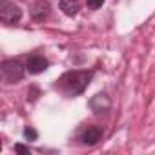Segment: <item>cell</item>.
I'll list each match as a JSON object with an SVG mask.
<instances>
[{
	"mask_svg": "<svg viewBox=\"0 0 155 155\" xmlns=\"http://www.w3.org/2000/svg\"><path fill=\"white\" fill-rule=\"evenodd\" d=\"M95 75V69H71V71H66L62 77H58L57 82H55V88L64 93L66 97H77L86 91V88L90 86L91 79Z\"/></svg>",
	"mask_w": 155,
	"mask_h": 155,
	"instance_id": "1",
	"label": "cell"
},
{
	"mask_svg": "<svg viewBox=\"0 0 155 155\" xmlns=\"http://www.w3.org/2000/svg\"><path fill=\"white\" fill-rule=\"evenodd\" d=\"M0 71H2L4 84H17V82H20L24 79L28 68L18 58H6V60H2V64H0Z\"/></svg>",
	"mask_w": 155,
	"mask_h": 155,
	"instance_id": "2",
	"label": "cell"
},
{
	"mask_svg": "<svg viewBox=\"0 0 155 155\" xmlns=\"http://www.w3.org/2000/svg\"><path fill=\"white\" fill-rule=\"evenodd\" d=\"M0 20L4 26H17L22 20V9L11 0H0Z\"/></svg>",
	"mask_w": 155,
	"mask_h": 155,
	"instance_id": "3",
	"label": "cell"
},
{
	"mask_svg": "<svg viewBox=\"0 0 155 155\" xmlns=\"http://www.w3.org/2000/svg\"><path fill=\"white\" fill-rule=\"evenodd\" d=\"M26 68H28L29 75H40L49 68V60L42 55H31L26 60Z\"/></svg>",
	"mask_w": 155,
	"mask_h": 155,
	"instance_id": "4",
	"label": "cell"
},
{
	"mask_svg": "<svg viewBox=\"0 0 155 155\" xmlns=\"http://www.w3.org/2000/svg\"><path fill=\"white\" fill-rule=\"evenodd\" d=\"M49 13H51V4L48 0H35L31 4V8H29V15L37 22H42L44 18H48Z\"/></svg>",
	"mask_w": 155,
	"mask_h": 155,
	"instance_id": "5",
	"label": "cell"
},
{
	"mask_svg": "<svg viewBox=\"0 0 155 155\" xmlns=\"http://www.w3.org/2000/svg\"><path fill=\"white\" fill-rule=\"evenodd\" d=\"M102 135H104V128H101V126H88L79 135V140H82L86 146H95L102 139Z\"/></svg>",
	"mask_w": 155,
	"mask_h": 155,
	"instance_id": "6",
	"label": "cell"
},
{
	"mask_svg": "<svg viewBox=\"0 0 155 155\" xmlns=\"http://www.w3.org/2000/svg\"><path fill=\"white\" fill-rule=\"evenodd\" d=\"M90 108H91L93 113H97V115L108 113L110 108H111V101H110L108 93H97L95 97H91V101H90Z\"/></svg>",
	"mask_w": 155,
	"mask_h": 155,
	"instance_id": "7",
	"label": "cell"
},
{
	"mask_svg": "<svg viewBox=\"0 0 155 155\" xmlns=\"http://www.w3.org/2000/svg\"><path fill=\"white\" fill-rule=\"evenodd\" d=\"M58 8L66 17H75L81 11V0H60Z\"/></svg>",
	"mask_w": 155,
	"mask_h": 155,
	"instance_id": "8",
	"label": "cell"
},
{
	"mask_svg": "<svg viewBox=\"0 0 155 155\" xmlns=\"http://www.w3.org/2000/svg\"><path fill=\"white\" fill-rule=\"evenodd\" d=\"M22 135H24L26 140H37V139H38V131H37L33 126H26V128L22 130Z\"/></svg>",
	"mask_w": 155,
	"mask_h": 155,
	"instance_id": "9",
	"label": "cell"
},
{
	"mask_svg": "<svg viewBox=\"0 0 155 155\" xmlns=\"http://www.w3.org/2000/svg\"><path fill=\"white\" fill-rule=\"evenodd\" d=\"M106 2V0H86V6L91 9V11H97L102 8V4Z\"/></svg>",
	"mask_w": 155,
	"mask_h": 155,
	"instance_id": "10",
	"label": "cell"
},
{
	"mask_svg": "<svg viewBox=\"0 0 155 155\" xmlns=\"http://www.w3.org/2000/svg\"><path fill=\"white\" fill-rule=\"evenodd\" d=\"M17 153H22V155H29L31 151H29V148H26L24 144H15V148H13Z\"/></svg>",
	"mask_w": 155,
	"mask_h": 155,
	"instance_id": "11",
	"label": "cell"
},
{
	"mask_svg": "<svg viewBox=\"0 0 155 155\" xmlns=\"http://www.w3.org/2000/svg\"><path fill=\"white\" fill-rule=\"evenodd\" d=\"M37 97H38V90L37 88H31L28 91V101H37Z\"/></svg>",
	"mask_w": 155,
	"mask_h": 155,
	"instance_id": "12",
	"label": "cell"
}]
</instances>
